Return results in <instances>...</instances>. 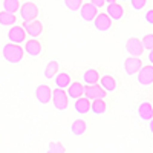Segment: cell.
<instances>
[{
  "instance_id": "27",
  "label": "cell",
  "mask_w": 153,
  "mask_h": 153,
  "mask_svg": "<svg viewBox=\"0 0 153 153\" xmlns=\"http://www.w3.org/2000/svg\"><path fill=\"white\" fill-rule=\"evenodd\" d=\"M65 5L69 11H80L83 6V0H65Z\"/></svg>"
},
{
  "instance_id": "16",
  "label": "cell",
  "mask_w": 153,
  "mask_h": 153,
  "mask_svg": "<svg viewBox=\"0 0 153 153\" xmlns=\"http://www.w3.org/2000/svg\"><path fill=\"white\" fill-rule=\"evenodd\" d=\"M83 95H84V84H81L80 81L71 83V86L68 87V97L72 100H78Z\"/></svg>"
},
{
  "instance_id": "6",
  "label": "cell",
  "mask_w": 153,
  "mask_h": 153,
  "mask_svg": "<svg viewBox=\"0 0 153 153\" xmlns=\"http://www.w3.org/2000/svg\"><path fill=\"white\" fill-rule=\"evenodd\" d=\"M8 40H9V43H14V45L25 43V40H26V31L22 26H19V25H14L8 31Z\"/></svg>"
},
{
  "instance_id": "4",
  "label": "cell",
  "mask_w": 153,
  "mask_h": 153,
  "mask_svg": "<svg viewBox=\"0 0 153 153\" xmlns=\"http://www.w3.org/2000/svg\"><path fill=\"white\" fill-rule=\"evenodd\" d=\"M126 51L129 52V55L132 57H141L144 54V46H143V42L136 37H130L129 40L126 42Z\"/></svg>"
},
{
  "instance_id": "21",
  "label": "cell",
  "mask_w": 153,
  "mask_h": 153,
  "mask_svg": "<svg viewBox=\"0 0 153 153\" xmlns=\"http://www.w3.org/2000/svg\"><path fill=\"white\" fill-rule=\"evenodd\" d=\"M72 83V78H71V75L68 72H60L55 75V86L60 87V89H66L69 87Z\"/></svg>"
},
{
  "instance_id": "22",
  "label": "cell",
  "mask_w": 153,
  "mask_h": 153,
  "mask_svg": "<svg viewBox=\"0 0 153 153\" xmlns=\"http://www.w3.org/2000/svg\"><path fill=\"white\" fill-rule=\"evenodd\" d=\"M16 22H17L16 14H11V12H6V11L0 12V25H2V26L11 28V26H14V25H16Z\"/></svg>"
},
{
  "instance_id": "24",
  "label": "cell",
  "mask_w": 153,
  "mask_h": 153,
  "mask_svg": "<svg viewBox=\"0 0 153 153\" xmlns=\"http://www.w3.org/2000/svg\"><path fill=\"white\" fill-rule=\"evenodd\" d=\"M58 69H60V66H58V63H57L55 60L49 61L48 65H46V68H45V78H46V80L54 78V76L58 74Z\"/></svg>"
},
{
  "instance_id": "5",
  "label": "cell",
  "mask_w": 153,
  "mask_h": 153,
  "mask_svg": "<svg viewBox=\"0 0 153 153\" xmlns=\"http://www.w3.org/2000/svg\"><path fill=\"white\" fill-rule=\"evenodd\" d=\"M22 28L26 31V35H29V38H37L38 35L43 34V23H42L40 20L23 22Z\"/></svg>"
},
{
  "instance_id": "30",
  "label": "cell",
  "mask_w": 153,
  "mask_h": 153,
  "mask_svg": "<svg viewBox=\"0 0 153 153\" xmlns=\"http://www.w3.org/2000/svg\"><path fill=\"white\" fill-rule=\"evenodd\" d=\"M144 19H146V23H149V25H152V26H153V9H149L146 12Z\"/></svg>"
},
{
  "instance_id": "26",
  "label": "cell",
  "mask_w": 153,
  "mask_h": 153,
  "mask_svg": "<svg viewBox=\"0 0 153 153\" xmlns=\"http://www.w3.org/2000/svg\"><path fill=\"white\" fill-rule=\"evenodd\" d=\"M48 153H66V149L60 141H52L48 147Z\"/></svg>"
},
{
  "instance_id": "29",
  "label": "cell",
  "mask_w": 153,
  "mask_h": 153,
  "mask_svg": "<svg viewBox=\"0 0 153 153\" xmlns=\"http://www.w3.org/2000/svg\"><path fill=\"white\" fill-rule=\"evenodd\" d=\"M130 5H132V8L135 11H141V9L146 8L147 0H130Z\"/></svg>"
},
{
  "instance_id": "13",
  "label": "cell",
  "mask_w": 153,
  "mask_h": 153,
  "mask_svg": "<svg viewBox=\"0 0 153 153\" xmlns=\"http://www.w3.org/2000/svg\"><path fill=\"white\" fill-rule=\"evenodd\" d=\"M80 16L84 22H92L97 16H98V8H95L92 3H83V6L80 8Z\"/></svg>"
},
{
  "instance_id": "28",
  "label": "cell",
  "mask_w": 153,
  "mask_h": 153,
  "mask_svg": "<svg viewBox=\"0 0 153 153\" xmlns=\"http://www.w3.org/2000/svg\"><path fill=\"white\" fill-rule=\"evenodd\" d=\"M143 46H144V49H147V51H153V34H146L144 37H143Z\"/></svg>"
},
{
  "instance_id": "25",
  "label": "cell",
  "mask_w": 153,
  "mask_h": 153,
  "mask_svg": "<svg viewBox=\"0 0 153 153\" xmlns=\"http://www.w3.org/2000/svg\"><path fill=\"white\" fill-rule=\"evenodd\" d=\"M19 9H20L19 0H3V11L11 12V14H16Z\"/></svg>"
},
{
  "instance_id": "32",
  "label": "cell",
  "mask_w": 153,
  "mask_h": 153,
  "mask_svg": "<svg viewBox=\"0 0 153 153\" xmlns=\"http://www.w3.org/2000/svg\"><path fill=\"white\" fill-rule=\"evenodd\" d=\"M147 57H149V61H150V65L153 66V51H149V55H147Z\"/></svg>"
},
{
  "instance_id": "15",
  "label": "cell",
  "mask_w": 153,
  "mask_h": 153,
  "mask_svg": "<svg viewBox=\"0 0 153 153\" xmlns=\"http://www.w3.org/2000/svg\"><path fill=\"white\" fill-rule=\"evenodd\" d=\"M74 109H75L76 113L86 115L87 112H91V100H87L86 97H80L78 100H75Z\"/></svg>"
},
{
  "instance_id": "12",
  "label": "cell",
  "mask_w": 153,
  "mask_h": 153,
  "mask_svg": "<svg viewBox=\"0 0 153 153\" xmlns=\"http://www.w3.org/2000/svg\"><path fill=\"white\" fill-rule=\"evenodd\" d=\"M106 14L110 17L112 22H118V20H121L123 16H124V8H123V5H120V3H117V2L109 3L107 8H106Z\"/></svg>"
},
{
  "instance_id": "35",
  "label": "cell",
  "mask_w": 153,
  "mask_h": 153,
  "mask_svg": "<svg viewBox=\"0 0 153 153\" xmlns=\"http://www.w3.org/2000/svg\"><path fill=\"white\" fill-rule=\"evenodd\" d=\"M121 2H126V0H121Z\"/></svg>"
},
{
  "instance_id": "23",
  "label": "cell",
  "mask_w": 153,
  "mask_h": 153,
  "mask_svg": "<svg viewBox=\"0 0 153 153\" xmlns=\"http://www.w3.org/2000/svg\"><path fill=\"white\" fill-rule=\"evenodd\" d=\"M91 110L94 115H104V112L107 110V104L104 100H94L91 103Z\"/></svg>"
},
{
  "instance_id": "1",
  "label": "cell",
  "mask_w": 153,
  "mask_h": 153,
  "mask_svg": "<svg viewBox=\"0 0 153 153\" xmlns=\"http://www.w3.org/2000/svg\"><path fill=\"white\" fill-rule=\"evenodd\" d=\"M2 55L3 58L11 63V65H16V63H20L23 60L25 51L20 45H14V43H6L2 49Z\"/></svg>"
},
{
  "instance_id": "9",
  "label": "cell",
  "mask_w": 153,
  "mask_h": 153,
  "mask_svg": "<svg viewBox=\"0 0 153 153\" xmlns=\"http://www.w3.org/2000/svg\"><path fill=\"white\" fill-rule=\"evenodd\" d=\"M138 83L141 86H150L153 84V66L149 65V66H143L138 72V76H136Z\"/></svg>"
},
{
  "instance_id": "18",
  "label": "cell",
  "mask_w": 153,
  "mask_h": 153,
  "mask_svg": "<svg viewBox=\"0 0 153 153\" xmlns=\"http://www.w3.org/2000/svg\"><path fill=\"white\" fill-rule=\"evenodd\" d=\"M100 86L106 92H113L117 89V80L112 75H103V76H100Z\"/></svg>"
},
{
  "instance_id": "34",
  "label": "cell",
  "mask_w": 153,
  "mask_h": 153,
  "mask_svg": "<svg viewBox=\"0 0 153 153\" xmlns=\"http://www.w3.org/2000/svg\"><path fill=\"white\" fill-rule=\"evenodd\" d=\"M104 2H106V3L109 5V3H113V2H115V0H104Z\"/></svg>"
},
{
  "instance_id": "8",
  "label": "cell",
  "mask_w": 153,
  "mask_h": 153,
  "mask_svg": "<svg viewBox=\"0 0 153 153\" xmlns=\"http://www.w3.org/2000/svg\"><path fill=\"white\" fill-rule=\"evenodd\" d=\"M141 68H143L141 58H138V57H127L124 60V72L129 75V76L136 75Z\"/></svg>"
},
{
  "instance_id": "31",
  "label": "cell",
  "mask_w": 153,
  "mask_h": 153,
  "mask_svg": "<svg viewBox=\"0 0 153 153\" xmlns=\"http://www.w3.org/2000/svg\"><path fill=\"white\" fill-rule=\"evenodd\" d=\"M86 2L92 3V5H94L95 8H98V9H100V8H103V6H104V3H106L104 0H86Z\"/></svg>"
},
{
  "instance_id": "17",
  "label": "cell",
  "mask_w": 153,
  "mask_h": 153,
  "mask_svg": "<svg viewBox=\"0 0 153 153\" xmlns=\"http://www.w3.org/2000/svg\"><path fill=\"white\" fill-rule=\"evenodd\" d=\"M138 115L141 117V120L150 121V120L153 118V107H152V103H149V101H144V103L139 104V107H138Z\"/></svg>"
},
{
  "instance_id": "7",
  "label": "cell",
  "mask_w": 153,
  "mask_h": 153,
  "mask_svg": "<svg viewBox=\"0 0 153 153\" xmlns=\"http://www.w3.org/2000/svg\"><path fill=\"white\" fill-rule=\"evenodd\" d=\"M106 94L107 92L97 83V84H92V86H84V95L83 97L94 101V100H104Z\"/></svg>"
},
{
  "instance_id": "36",
  "label": "cell",
  "mask_w": 153,
  "mask_h": 153,
  "mask_svg": "<svg viewBox=\"0 0 153 153\" xmlns=\"http://www.w3.org/2000/svg\"><path fill=\"white\" fill-rule=\"evenodd\" d=\"M152 107H153V104H152Z\"/></svg>"
},
{
  "instance_id": "11",
  "label": "cell",
  "mask_w": 153,
  "mask_h": 153,
  "mask_svg": "<svg viewBox=\"0 0 153 153\" xmlns=\"http://www.w3.org/2000/svg\"><path fill=\"white\" fill-rule=\"evenodd\" d=\"M35 98L40 104H48L52 100V91L48 84H40L35 89Z\"/></svg>"
},
{
  "instance_id": "10",
  "label": "cell",
  "mask_w": 153,
  "mask_h": 153,
  "mask_svg": "<svg viewBox=\"0 0 153 153\" xmlns=\"http://www.w3.org/2000/svg\"><path fill=\"white\" fill-rule=\"evenodd\" d=\"M94 26L100 32H106L112 26V20H110V17L106 14V12H98V16L94 19Z\"/></svg>"
},
{
  "instance_id": "3",
  "label": "cell",
  "mask_w": 153,
  "mask_h": 153,
  "mask_svg": "<svg viewBox=\"0 0 153 153\" xmlns=\"http://www.w3.org/2000/svg\"><path fill=\"white\" fill-rule=\"evenodd\" d=\"M19 14H20V19H22L23 22H32V20H37L38 8H37L35 3H32V2H26V3L20 5Z\"/></svg>"
},
{
  "instance_id": "14",
  "label": "cell",
  "mask_w": 153,
  "mask_h": 153,
  "mask_svg": "<svg viewBox=\"0 0 153 153\" xmlns=\"http://www.w3.org/2000/svg\"><path fill=\"white\" fill-rule=\"evenodd\" d=\"M23 51L31 57H38L42 54V43L37 40V38H29V40L25 43Z\"/></svg>"
},
{
  "instance_id": "20",
  "label": "cell",
  "mask_w": 153,
  "mask_h": 153,
  "mask_svg": "<svg viewBox=\"0 0 153 153\" xmlns=\"http://www.w3.org/2000/svg\"><path fill=\"white\" fill-rule=\"evenodd\" d=\"M86 130H87V124H86V121L81 120V118L75 120V121L72 123V126H71V132H72L75 136H81V135H84Z\"/></svg>"
},
{
  "instance_id": "19",
  "label": "cell",
  "mask_w": 153,
  "mask_h": 153,
  "mask_svg": "<svg viewBox=\"0 0 153 153\" xmlns=\"http://www.w3.org/2000/svg\"><path fill=\"white\" fill-rule=\"evenodd\" d=\"M100 81V74L97 69H87L84 71L83 74V83L86 86H92V84H97Z\"/></svg>"
},
{
  "instance_id": "33",
  "label": "cell",
  "mask_w": 153,
  "mask_h": 153,
  "mask_svg": "<svg viewBox=\"0 0 153 153\" xmlns=\"http://www.w3.org/2000/svg\"><path fill=\"white\" fill-rule=\"evenodd\" d=\"M149 129H150V132H152V135H153V118L149 121Z\"/></svg>"
},
{
  "instance_id": "2",
  "label": "cell",
  "mask_w": 153,
  "mask_h": 153,
  "mask_svg": "<svg viewBox=\"0 0 153 153\" xmlns=\"http://www.w3.org/2000/svg\"><path fill=\"white\" fill-rule=\"evenodd\" d=\"M52 104L57 110H65L68 109V104H69V97H68V92L65 89H60V87H55V91L52 92Z\"/></svg>"
}]
</instances>
